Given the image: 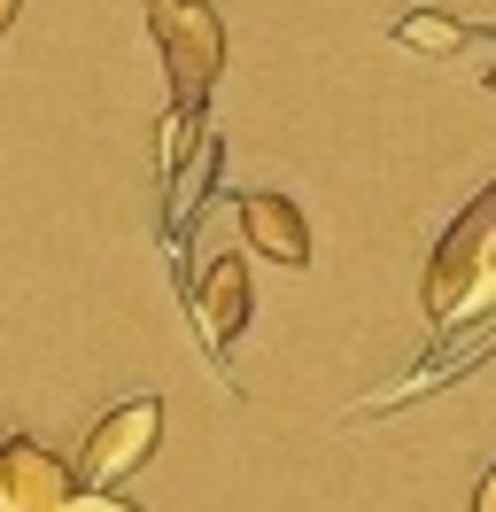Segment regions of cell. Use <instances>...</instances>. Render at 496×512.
I'll return each instance as SVG.
<instances>
[{"mask_svg": "<svg viewBox=\"0 0 496 512\" xmlns=\"http://www.w3.org/2000/svg\"><path fill=\"white\" fill-rule=\"evenodd\" d=\"M419 311H427L434 342L496 319V179L473 194L458 218H450V233L434 241L427 280H419Z\"/></svg>", "mask_w": 496, "mask_h": 512, "instance_id": "1", "label": "cell"}, {"mask_svg": "<svg viewBox=\"0 0 496 512\" xmlns=\"http://www.w3.org/2000/svg\"><path fill=\"white\" fill-rule=\"evenodd\" d=\"M148 39L163 55L171 101H210L217 70H225V24L210 0H148Z\"/></svg>", "mask_w": 496, "mask_h": 512, "instance_id": "2", "label": "cell"}, {"mask_svg": "<svg viewBox=\"0 0 496 512\" xmlns=\"http://www.w3.org/2000/svg\"><path fill=\"white\" fill-rule=\"evenodd\" d=\"M163 443V396H124L109 412L86 427V443H78V481L86 489H117L124 474H140Z\"/></svg>", "mask_w": 496, "mask_h": 512, "instance_id": "3", "label": "cell"}, {"mask_svg": "<svg viewBox=\"0 0 496 512\" xmlns=\"http://www.w3.org/2000/svg\"><path fill=\"white\" fill-rule=\"evenodd\" d=\"M78 497V466H62L47 443L8 435L0 443V512H62Z\"/></svg>", "mask_w": 496, "mask_h": 512, "instance_id": "4", "label": "cell"}, {"mask_svg": "<svg viewBox=\"0 0 496 512\" xmlns=\"http://www.w3.org/2000/svg\"><path fill=\"white\" fill-rule=\"evenodd\" d=\"M248 256H217V264H202V280L186 288V311H194V326H202V350L225 365V350L241 342L248 326Z\"/></svg>", "mask_w": 496, "mask_h": 512, "instance_id": "5", "label": "cell"}, {"mask_svg": "<svg viewBox=\"0 0 496 512\" xmlns=\"http://www.w3.org/2000/svg\"><path fill=\"white\" fill-rule=\"evenodd\" d=\"M233 218H241L248 256H264V264H287V272H303V264H310V218L295 210V202H287V194L256 187V194H241V202H233Z\"/></svg>", "mask_w": 496, "mask_h": 512, "instance_id": "6", "label": "cell"}, {"mask_svg": "<svg viewBox=\"0 0 496 512\" xmlns=\"http://www.w3.org/2000/svg\"><path fill=\"white\" fill-rule=\"evenodd\" d=\"M465 39H481L465 16H442V8H411V16H396V47H411V55H458Z\"/></svg>", "mask_w": 496, "mask_h": 512, "instance_id": "7", "label": "cell"}, {"mask_svg": "<svg viewBox=\"0 0 496 512\" xmlns=\"http://www.w3.org/2000/svg\"><path fill=\"white\" fill-rule=\"evenodd\" d=\"M62 512H140V505H132V497H117V489H86V481H78V497H70Z\"/></svg>", "mask_w": 496, "mask_h": 512, "instance_id": "8", "label": "cell"}, {"mask_svg": "<svg viewBox=\"0 0 496 512\" xmlns=\"http://www.w3.org/2000/svg\"><path fill=\"white\" fill-rule=\"evenodd\" d=\"M473 512H496V458H489V474L473 481Z\"/></svg>", "mask_w": 496, "mask_h": 512, "instance_id": "9", "label": "cell"}, {"mask_svg": "<svg viewBox=\"0 0 496 512\" xmlns=\"http://www.w3.org/2000/svg\"><path fill=\"white\" fill-rule=\"evenodd\" d=\"M16 8H24V0H0V32H8V24H16Z\"/></svg>", "mask_w": 496, "mask_h": 512, "instance_id": "10", "label": "cell"}, {"mask_svg": "<svg viewBox=\"0 0 496 512\" xmlns=\"http://www.w3.org/2000/svg\"><path fill=\"white\" fill-rule=\"evenodd\" d=\"M481 86H489V94H496V63H489V78H481Z\"/></svg>", "mask_w": 496, "mask_h": 512, "instance_id": "11", "label": "cell"}, {"mask_svg": "<svg viewBox=\"0 0 496 512\" xmlns=\"http://www.w3.org/2000/svg\"><path fill=\"white\" fill-rule=\"evenodd\" d=\"M0 443H8V435H0Z\"/></svg>", "mask_w": 496, "mask_h": 512, "instance_id": "12", "label": "cell"}]
</instances>
